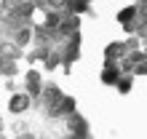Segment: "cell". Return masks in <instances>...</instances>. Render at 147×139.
<instances>
[{
	"label": "cell",
	"instance_id": "cell-3",
	"mask_svg": "<svg viewBox=\"0 0 147 139\" xmlns=\"http://www.w3.org/2000/svg\"><path fill=\"white\" fill-rule=\"evenodd\" d=\"M59 24V16H48V27H56Z\"/></svg>",
	"mask_w": 147,
	"mask_h": 139
},
{
	"label": "cell",
	"instance_id": "cell-1",
	"mask_svg": "<svg viewBox=\"0 0 147 139\" xmlns=\"http://www.w3.org/2000/svg\"><path fill=\"white\" fill-rule=\"evenodd\" d=\"M105 80H107V83H112V80H118V72H112V70H107V72H105Z\"/></svg>",
	"mask_w": 147,
	"mask_h": 139
},
{
	"label": "cell",
	"instance_id": "cell-2",
	"mask_svg": "<svg viewBox=\"0 0 147 139\" xmlns=\"http://www.w3.org/2000/svg\"><path fill=\"white\" fill-rule=\"evenodd\" d=\"M131 16H134V8H128V11H123V13H120V19H123V22H128Z\"/></svg>",
	"mask_w": 147,
	"mask_h": 139
}]
</instances>
